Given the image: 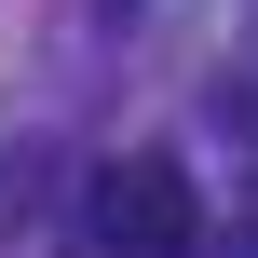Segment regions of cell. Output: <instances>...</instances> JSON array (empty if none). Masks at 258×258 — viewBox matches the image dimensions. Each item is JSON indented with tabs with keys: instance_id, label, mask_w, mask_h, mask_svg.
<instances>
[{
	"instance_id": "cell-1",
	"label": "cell",
	"mask_w": 258,
	"mask_h": 258,
	"mask_svg": "<svg viewBox=\"0 0 258 258\" xmlns=\"http://www.w3.org/2000/svg\"><path fill=\"white\" fill-rule=\"evenodd\" d=\"M82 258H204V190H190L163 150L95 163V190H82Z\"/></svg>"
},
{
	"instance_id": "cell-2",
	"label": "cell",
	"mask_w": 258,
	"mask_h": 258,
	"mask_svg": "<svg viewBox=\"0 0 258 258\" xmlns=\"http://www.w3.org/2000/svg\"><path fill=\"white\" fill-rule=\"evenodd\" d=\"M218 122L245 136V177H258V82H218Z\"/></svg>"
}]
</instances>
